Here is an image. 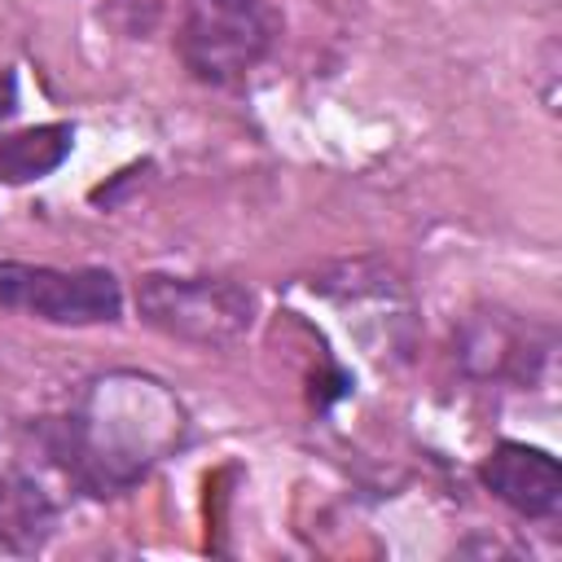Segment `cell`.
Wrapping results in <instances>:
<instances>
[{
    "instance_id": "cell-2",
    "label": "cell",
    "mask_w": 562,
    "mask_h": 562,
    "mask_svg": "<svg viewBox=\"0 0 562 562\" xmlns=\"http://www.w3.org/2000/svg\"><path fill=\"white\" fill-rule=\"evenodd\" d=\"M136 312L176 342L228 347L255 325V294L233 277L149 272L136 281Z\"/></svg>"
},
{
    "instance_id": "cell-3",
    "label": "cell",
    "mask_w": 562,
    "mask_h": 562,
    "mask_svg": "<svg viewBox=\"0 0 562 562\" xmlns=\"http://www.w3.org/2000/svg\"><path fill=\"white\" fill-rule=\"evenodd\" d=\"M0 307L40 316L48 325H105L123 312V285L105 268L0 263Z\"/></svg>"
},
{
    "instance_id": "cell-6",
    "label": "cell",
    "mask_w": 562,
    "mask_h": 562,
    "mask_svg": "<svg viewBox=\"0 0 562 562\" xmlns=\"http://www.w3.org/2000/svg\"><path fill=\"white\" fill-rule=\"evenodd\" d=\"M70 145H75L70 123H40L0 136V184H31L53 176L70 158Z\"/></svg>"
},
{
    "instance_id": "cell-4",
    "label": "cell",
    "mask_w": 562,
    "mask_h": 562,
    "mask_svg": "<svg viewBox=\"0 0 562 562\" xmlns=\"http://www.w3.org/2000/svg\"><path fill=\"white\" fill-rule=\"evenodd\" d=\"M483 487L509 505L518 518H549L562 501V470L558 461L536 448V443H518V439H501L483 465H479Z\"/></svg>"
},
{
    "instance_id": "cell-5",
    "label": "cell",
    "mask_w": 562,
    "mask_h": 562,
    "mask_svg": "<svg viewBox=\"0 0 562 562\" xmlns=\"http://www.w3.org/2000/svg\"><path fill=\"white\" fill-rule=\"evenodd\" d=\"M57 531L53 496L26 474H0V549L40 553Z\"/></svg>"
},
{
    "instance_id": "cell-7",
    "label": "cell",
    "mask_w": 562,
    "mask_h": 562,
    "mask_svg": "<svg viewBox=\"0 0 562 562\" xmlns=\"http://www.w3.org/2000/svg\"><path fill=\"white\" fill-rule=\"evenodd\" d=\"M18 110V79L13 70H0V119H9Z\"/></svg>"
},
{
    "instance_id": "cell-1",
    "label": "cell",
    "mask_w": 562,
    "mask_h": 562,
    "mask_svg": "<svg viewBox=\"0 0 562 562\" xmlns=\"http://www.w3.org/2000/svg\"><path fill=\"white\" fill-rule=\"evenodd\" d=\"M281 13L272 0H180L176 57L211 88L246 79L277 44Z\"/></svg>"
}]
</instances>
